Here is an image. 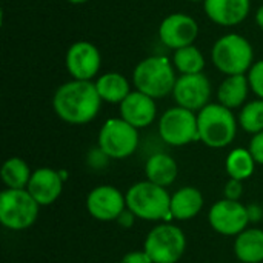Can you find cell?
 Masks as SVG:
<instances>
[{
  "mask_svg": "<svg viewBox=\"0 0 263 263\" xmlns=\"http://www.w3.org/2000/svg\"><path fill=\"white\" fill-rule=\"evenodd\" d=\"M134 219H136V216L126 208L120 216H119V219H117V222L120 223V227H123V228H131L133 227V223H134Z\"/></svg>",
  "mask_w": 263,
  "mask_h": 263,
  "instance_id": "obj_31",
  "label": "cell"
},
{
  "mask_svg": "<svg viewBox=\"0 0 263 263\" xmlns=\"http://www.w3.org/2000/svg\"><path fill=\"white\" fill-rule=\"evenodd\" d=\"M177 163L176 160L165 154V153H156L153 154L145 165V174H146V180L159 185V186H170L176 177H177Z\"/></svg>",
  "mask_w": 263,
  "mask_h": 263,
  "instance_id": "obj_19",
  "label": "cell"
},
{
  "mask_svg": "<svg viewBox=\"0 0 263 263\" xmlns=\"http://www.w3.org/2000/svg\"><path fill=\"white\" fill-rule=\"evenodd\" d=\"M174 65L182 74H199L202 72L205 66V59L196 46L190 45V46L176 49Z\"/></svg>",
  "mask_w": 263,
  "mask_h": 263,
  "instance_id": "obj_25",
  "label": "cell"
},
{
  "mask_svg": "<svg viewBox=\"0 0 263 263\" xmlns=\"http://www.w3.org/2000/svg\"><path fill=\"white\" fill-rule=\"evenodd\" d=\"M248 86H250V82L243 74L228 76V79L223 80L217 92L220 105L227 106L228 109L239 108L247 100Z\"/></svg>",
  "mask_w": 263,
  "mask_h": 263,
  "instance_id": "obj_22",
  "label": "cell"
},
{
  "mask_svg": "<svg viewBox=\"0 0 263 263\" xmlns=\"http://www.w3.org/2000/svg\"><path fill=\"white\" fill-rule=\"evenodd\" d=\"M236 257L243 263H263V230L247 228L234 242Z\"/></svg>",
  "mask_w": 263,
  "mask_h": 263,
  "instance_id": "obj_20",
  "label": "cell"
},
{
  "mask_svg": "<svg viewBox=\"0 0 263 263\" xmlns=\"http://www.w3.org/2000/svg\"><path fill=\"white\" fill-rule=\"evenodd\" d=\"M137 91L153 97L162 99L174 91L176 76L166 57H148L142 60L133 74Z\"/></svg>",
  "mask_w": 263,
  "mask_h": 263,
  "instance_id": "obj_4",
  "label": "cell"
},
{
  "mask_svg": "<svg viewBox=\"0 0 263 263\" xmlns=\"http://www.w3.org/2000/svg\"><path fill=\"white\" fill-rule=\"evenodd\" d=\"M173 94L179 106L190 111H200L208 105L211 96V83L202 72L183 74L180 79H177Z\"/></svg>",
  "mask_w": 263,
  "mask_h": 263,
  "instance_id": "obj_11",
  "label": "cell"
},
{
  "mask_svg": "<svg viewBox=\"0 0 263 263\" xmlns=\"http://www.w3.org/2000/svg\"><path fill=\"white\" fill-rule=\"evenodd\" d=\"M102 99L96 83L89 80H72L62 85L52 99L55 114L66 123L83 125L91 122L100 109Z\"/></svg>",
  "mask_w": 263,
  "mask_h": 263,
  "instance_id": "obj_1",
  "label": "cell"
},
{
  "mask_svg": "<svg viewBox=\"0 0 263 263\" xmlns=\"http://www.w3.org/2000/svg\"><path fill=\"white\" fill-rule=\"evenodd\" d=\"M86 210L97 220H117L126 210V199L116 186L100 185L88 194Z\"/></svg>",
  "mask_w": 263,
  "mask_h": 263,
  "instance_id": "obj_12",
  "label": "cell"
},
{
  "mask_svg": "<svg viewBox=\"0 0 263 263\" xmlns=\"http://www.w3.org/2000/svg\"><path fill=\"white\" fill-rule=\"evenodd\" d=\"M2 180L8 190H25L29 183L32 173L28 163L20 157H11L2 165Z\"/></svg>",
  "mask_w": 263,
  "mask_h": 263,
  "instance_id": "obj_23",
  "label": "cell"
},
{
  "mask_svg": "<svg viewBox=\"0 0 263 263\" xmlns=\"http://www.w3.org/2000/svg\"><path fill=\"white\" fill-rule=\"evenodd\" d=\"M242 193H243V186L240 180L230 179L228 183L225 185V199L228 200H239L242 197Z\"/></svg>",
  "mask_w": 263,
  "mask_h": 263,
  "instance_id": "obj_29",
  "label": "cell"
},
{
  "mask_svg": "<svg viewBox=\"0 0 263 263\" xmlns=\"http://www.w3.org/2000/svg\"><path fill=\"white\" fill-rule=\"evenodd\" d=\"M256 22H257V25L263 29V6L259 8V11H257V14H256Z\"/></svg>",
  "mask_w": 263,
  "mask_h": 263,
  "instance_id": "obj_33",
  "label": "cell"
},
{
  "mask_svg": "<svg viewBox=\"0 0 263 263\" xmlns=\"http://www.w3.org/2000/svg\"><path fill=\"white\" fill-rule=\"evenodd\" d=\"M139 145L137 128L120 119H109L99 133V148L109 159H126Z\"/></svg>",
  "mask_w": 263,
  "mask_h": 263,
  "instance_id": "obj_8",
  "label": "cell"
},
{
  "mask_svg": "<svg viewBox=\"0 0 263 263\" xmlns=\"http://www.w3.org/2000/svg\"><path fill=\"white\" fill-rule=\"evenodd\" d=\"M68 2H69V3H76V5H77V3H85V2H88V0H68Z\"/></svg>",
  "mask_w": 263,
  "mask_h": 263,
  "instance_id": "obj_34",
  "label": "cell"
},
{
  "mask_svg": "<svg viewBox=\"0 0 263 263\" xmlns=\"http://www.w3.org/2000/svg\"><path fill=\"white\" fill-rule=\"evenodd\" d=\"M120 116L134 128H145L156 119L154 99L140 91L129 92L128 97L120 103Z\"/></svg>",
  "mask_w": 263,
  "mask_h": 263,
  "instance_id": "obj_16",
  "label": "cell"
},
{
  "mask_svg": "<svg viewBox=\"0 0 263 263\" xmlns=\"http://www.w3.org/2000/svg\"><path fill=\"white\" fill-rule=\"evenodd\" d=\"M159 34H160V40L168 48L180 49L193 45V42L197 39L199 26L196 20L190 15L171 14L162 22Z\"/></svg>",
  "mask_w": 263,
  "mask_h": 263,
  "instance_id": "obj_13",
  "label": "cell"
},
{
  "mask_svg": "<svg viewBox=\"0 0 263 263\" xmlns=\"http://www.w3.org/2000/svg\"><path fill=\"white\" fill-rule=\"evenodd\" d=\"M97 92L108 103H122L129 94L128 80L119 72H106L96 82Z\"/></svg>",
  "mask_w": 263,
  "mask_h": 263,
  "instance_id": "obj_21",
  "label": "cell"
},
{
  "mask_svg": "<svg viewBox=\"0 0 263 263\" xmlns=\"http://www.w3.org/2000/svg\"><path fill=\"white\" fill-rule=\"evenodd\" d=\"M250 153L253 156V159L256 160V163L263 165V131L254 134V137L250 142Z\"/></svg>",
  "mask_w": 263,
  "mask_h": 263,
  "instance_id": "obj_28",
  "label": "cell"
},
{
  "mask_svg": "<svg viewBox=\"0 0 263 263\" xmlns=\"http://www.w3.org/2000/svg\"><path fill=\"white\" fill-rule=\"evenodd\" d=\"M210 225L214 231L223 236H239L247 230L250 223L248 208L239 200H219L216 202L208 214Z\"/></svg>",
  "mask_w": 263,
  "mask_h": 263,
  "instance_id": "obj_10",
  "label": "cell"
},
{
  "mask_svg": "<svg viewBox=\"0 0 263 263\" xmlns=\"http://www.w3.org/2000/svg\"><path fill=\"white\" fill-rule=\"evenodd\" d=\"M203 206V196L194 186H183L171 196V217L176 220H190L196 217Z\"/></svg>",
  "mask_w": 263,
  "mask_h": 263,
  "instance_id": "obj_18",
  "label": "cell"
},
{
  "mask_svg": "<svg viewBox=\"0 0 263 263\" xmlns=\"http://www.w3.org/2000/svg\"><path fill=\"white\" fill-rule=\"evenodd\" d=\"M120 263H153V260L145 251H131L123 256Z\"/></svg>",
  "mask_w": 263,
  "mask_h": 263,
  "instance_id": "obj_30",
  "label": "cell"
},
{
  "mask_svg": "<svg viewBox=\"0 0 263 263\" xmlns=\"http://www.w3.org/2000/svg\"><path fill=\"white\" fill-rule=\"evenodd\" d=\"M205 12L217 25H239L250 12V0H205Z\"/></svg>",
  "mask_w": 263,
  "mask_h": 263,
  "instance_id": "obj_17",
  "label": "cell"
},
{
  "mask_svg": "<svg viewBox=\"0 0 263 263\" xmlns=\"http://www.w3.org/2000/svg\"><path fill=\"white\" fill-rule=\"evenodd\" d=\"M197 128L199 140L210 148H225L237 134L234 114L220 103H208L199 111Z\"/></svg>",
  "mask_w": 263,
  "mask_h": 263,
  "instance_id": "obj_3",
  "label": "cell"
},
{
  "mask_svg": "<svg viewBox=\"0 0 263 263\" xmlns=\"http://www.w3.org/2000/svg\"><path fill=\"white\" fill-rule=\"evenodd\" d=\"M191 2H199V0H191Z\"/></svg>",
  "mask_w": 263,
  "mask_h": 263,
  "instance_id": "obj_35",
  "label": "cell"
},
{
  "mask_svg": "<svg viewBox=\"0 0 263 263\" xmlns=\"http://www.w3.org/2000/svg\"><path fill=\"white\" fill-rule=\"evenodd\" d=\"M159 133L162 140L171 146H183L199 140L197 116L182 106L171 108L160 117Z\"/></svg>",
  "mask_w": 263,
  "mask_h": 263,
  "instance_id": "obj_9",
  "label": "cell"
},
{
  "mask_svg": "<svg viewBox=\"0 0 263 263\" xmlns=\"http://www.w3.org/2000/svg\"><path fill=\"white\" fill-rule=\"evenodd\" d=\"M240 126L251 134L263 131V100H254L243 106L239 116Z\"/></svg>",
  "mask_w": 263,
  "mask_h": 263,
  "instance_id": "obj_26",
  "label": "cell"
},
{
  "mask_svg": "<svg viewBox=\"0 0 263 263\" xmlns=\"http://www.w3.org/2000/svg\"><path fill=\"white\" fill-rule=\"evenodd\" d=\"M254 165L256 160L253 159L250 149L243 148H236L234 151L230 153L227 157V173L231 179L236 180H247L253 176L254 173Z\"/></svg>",
  "mask_w": 263,
  "mask_h": 263,
  "instance_id": "obj_24",
  "label": "cell"
},
{
  "mask_svg": "<svg viewBox=\"0 0 263 263\" xmlns=\"http://www.w3.org/2000/svg\"><path fill=\"white\" fill-rule=\"evenodd\" d=\"M26 190L40 206H46L60 197L63 191V180L57 171L51 168H39L32 173Z\"/></svg>",
  "mask_w": 263,
  "mask_h": 263,
  "instance_id": "obj_15",
  "label": "cell"
},
{
  "mask_svg": "<svg viewBox=\"0 0 263 263\" xmlns=\"http://www.w3.org/2000/svg\"><path fill=\"white\" fill-rule=\"evenodd\" d=\"M66 68L76 80L92 79L100 68V52L89 42L74 43L66 54Z\"/></svg>",
  "mask_w": 263,
  "mask_h": 263,
  "instance_id": "obj_14",
  "label": "cell"
},
{
  "mask_svg": "<svg viewBox=\"0 0 263 263\" xmlns=\"http://www.w3.org/2000/svg\"><path fill=\"white\" fill-rule=\"evenodd\" d=\"M186 250L185 233L171 223L154 227L143 245V251L149 256L153 263H177Z\"/></svg>",
  "mask_w": 263,
  "mask_h": 263,
  "instance_id": "obj_6",
  "label": "cell"
},
{
  "mask_svg": "<svg viewBox=\"0 0 263 263\" xmlns=\"http://www.w3.org/2000/svg\"><path fill=\"white\" fill-rule=\"evenodd\" d=\"M248 208V216H250V222H256L259 219H262V208L257 205H250Z\"/></svg>",
  "mask_w": 263,
  "mask_h": 263,
  "instance_id": "obj_32",
  "label": "cell"
},
{
  "mask_svg": "<svg viewBox=\"0 0 263 263\" xmlns=\"http://www.w3.org/2000/svg\"><path fill=\"white\" fill-rule=\"evenodd\" d=\"M248 82L251 89L263 100V60H259L248 74Z\"/></svg>",
  "mask_w": 263,
  "mask_h": 263,
  "instance_id": "obj_27",
  "label": "cell"
},
{
  "mask_svg": "<svg viewBox=\"0 0 263 263\" xmlns=\"http://www.w3.org/2000/svg\"><path fill=\"white\" fill-rule=\"evenodd\" d=\"M213 62L219 71L227 76L247 72L253 62V48L250 42L239 34L223 35L213 46Z\"/></svg>",
  "mask_w": 263,
  "mask_h": 263,
  "instance_id": "obj_7",
  "label": "cell"
},
{
  "mask_svg": "<svg viewBox=\"0 0 263 263\" xmlns=\"http://www.w3.org/2000/svg\"><path fill=\"white\" fill-rule=\"evenodd\" d=\"M126 208L142 220H170L171 217V196L163 186L149 180L133 185L126 194Z\"/></svg>",
  "mask_w": 263,
  "mask_h": 263,
  "instance_id": "obj_2",
  "label": "cell"
},
{
  "mask_svg": "<svg viewBox=\"0 0 263 263\" xmlns=\"http://www.w3.org/2000/svg\"><path fill=\"white\" fill-rule=\"evenodd\" d=\"M40 205L28 190H5L0 194V223L11 231L32 227L39 217Z\"/></svg>",
  "mask_w": 263,
  "mask_h": 263,
  "instance_id": "obj_5",
  "label": "cell"
}]
</instances>
